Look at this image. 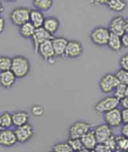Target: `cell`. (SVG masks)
<instances>
[{
  "label": "cell",
  "instance_id": "obj_15",
  "mask_svg": "<svg viewBox=\"0 0 128 152\" xmlns=\"http://www.w3.org/2000/svg\"><path fill=\"white\" fill-rule=\"evenodd\" d=\"M68 42L69 41L64 37H55L52 39V43L56 57L65 56Z\"/></svg>",
  "mask_w": 128,
  "mask_h": 152
},
{
  "label": "cell",
  "instance_id": "obj_40",
  "mask_svg": "<svg viewBox=\"0 0 128 152\" xmlns=\"http://www.w3.org/2000/svg\"><path fill=\"white\" fill-rule=\"evenodd\" d=\"M4 8L3 7V5L2 4V3L0 1V15H1L3 12H4Z\"/></svg>",
  "mask_w": 128,
  "mask_h": 152
},
{
  "label": "cell",
  "instance_id": "obj_33",
  "mask_svg": "<svg viewBox=\"0 0 128 152\" xmlns=\"http://www.w3.org/2000/svg\"><path fill=\"white\" fill-rule=\"evenodd\" d=\"M119 65L121 69L128 71V53L121 57L119 60Z\"/></svg>",
  "mask_w": 128,
  "mask_h": 152
},
{
  "label": "cell",
  "instance_id": "obj_39",
  "mask_svg": "<svg viewBox=\"0 0 128 152\" xmlns=\"http://www.w3.org/2000/svg\"><path fill=\"white\" fill-rule=\"evenodd\" d=\"M5 28V20L3 17L0 16V34H1L4 30Z\"/></svg>",
  "mask_w": 128,
  "mask_h": 152
},
{
  "label": "cell",
  "instance_id": "obj_21",
  "mask_svg": "<svg viewBox=\"0 0 128 152\" xmlns=\"http://www.w3.org/2000/svg\"><path fill=\"white\" fill-rule=\"evenodd\" d=\"M36 28L29 21L21 26L19 28V33L21 37L25 39L32 38Z\"/></svg>",
  "mask_w": 128,
  "mask_h": 152
},
{
  "label": "cell",
  "instance_id": "obj_17",
  "mask_svg": "<svg viewBox=\"0 0 128 152\" xmlns=\"http://www.w3.org/2000/svg\"><path fill=\"white\" fill-rule=\"evenodd\" d=\"M16 80V76L11 70L0 72V86L3 88H11L15 85Z\"/></svg>",
  "mask_w": 128,
  "mask_h": 152
},
{
  "label": "cell",
  "instance_id": "obj_19",
  "mask_svg": "<svg viewBox=\"0 0 128 152\" xmlns=\"http://www.w3.org/2000/svg\"><path fill=\"white\" fill-rule=\"evenodd\" d=\"M12 118L13 126L17 128L29 124L30 115L25 111L18 110L12 113Z\"/></svg>",
  "mask_w": 128,
  "mask_h": 152
},
{
  "label": "cell",
  "instance_id": "obj_11",
  "mask_svg": "<svg viewBox=\"0 0 128 152\" xmlns=\"http://www.w3.org/2000/svg\"><path fill=\"white\" fill-rule=\"evenodd\" d=\"M38 54L43 60L49 63H55V53L53 49L52 40L46 41L39 46L38 49Z\"/></svg>",
  "mask_w": 128,
  "mask_h": 152
},
{
  "label": "cell",
  "instance_id": "obj_35",
  "mask_svg": "<svg viewBox=\"0 0 128 152\" xmlns=\"http://www.w3.org/2000/svg\"><path fill=\"white\" fill-rule=\"evenodd\" d=\"M122 120L123 124H128V109H123L121 110Z\"/></svg>",
  "mask_w": 128,
  "mask_h": 152
},
{
  "label": "cell",
  "instance_id": "obj_30",
  "mask_svg": "<svg viewBox=\"0 0 128 152\" xmlns=\"http://www.w3.org/2000/svg\"><path fill=\"white\" fill-rule=\"evenodd\" d=\"M68 143L71 147L73 151L74 152H78L81 149L84 148L82 142L81 141V139L69 138L68 140Z\"/></svg>",
  "mask_w": 128,
  "mask_h": 152
},
{
  "label": "cell",
  "instance_id": "obj_28",
  "mask_svg": "<svg viewBox=\"0 0 128 152\" xmlns=\"http://www.w3.org/2000/svg\"><path fill=\"white\" fill-rule=\"evenodd\" d=\"M12 58L8 56H0V72L11 70Z\"/></svg>",
  "mask_w": 128,
  "mask_h": 152
},
{
  "label": "cell",
  "instance_id": "obj_32",
  "mask_svg": "<svg viewBox=\"0 0 128 152\" xmlns=\"http://www.w3.org/2000/svg\"><path fill=\"white\" fill-rule=\"evenodd\" d=\"M44 112L45 111L44 108L39 104L34 105L31 108V113L32 115L35 117H41L44 115Z\"/></svg>",
  "mask_w": 128,
  "mask_h": 152
},
{
  "label": "cell",
  "instance_id": "obj_3",
  "mask_svg": "<svg viewBox=\"0 0 128 152\" xmlns=\"http://www.w3.org/2000/svg\"><path fill=\"white\" fill-rule=\"evenodd\" d=\"M31 10L25 7H18L11 11L9 15L11 23L15 26L20 27L30 21Z\"/></svg>",
  "mask_w": 128,
  "mask_h": 152
},
{
  "label": "cell",
  "instance_id": "obj_7",
  "mask_svg": "<svg viewBox=\"0 0 128 152\" xmlns=\"http://www.w3.org/2000/svg\"><path fill=\"white\" fill-rule=\"evenodd\" d=\"M15 133L18 140V143L24 144L33 138L34 135V128L30 124L17 127L15 128Z\"/></svg>",
  "mask_w": 128,
  "mask_h": 152
},
{
  "label": "cell",
  "instance_id": "obj_34",
  "mask_svg": "<svg viewBox=\"0 0 128 152\" xmlns=\"http://www.w3.org/2000/svg\"><path fill=\"white\" fill-rule=\"evenodd\" d=\"M95 150L97 152H111L109 149L104 143H97Z\"/></svg>",
  "mask_w": 128,
  "mask_h": 152
},
{
  "label": "cell",
  "instance_id": "obj_26",
  "mask_svg": "<svg viewBox=\"0 0 128 152\" xmlns=\"http://www.w3.org/2000/svg\"><path fill=\"white\" fill-rule=\"evenodd\" d=\"M113 96L120 101L121 99L128 96V86L119 84L113 91Z\"/></svg>",
  "mask_w": 128,
  "mask_h": 152
},
{
  "label": "cell",
  "instance_id": "obj_23",
  "mask_svg": "<svg viewBox=\"0 0 128 152\" xmlns=\"http://www.w3.org/2000/svg\"><path fill=\"white\" fill-rule=\"evenodd\" d=\"M12 126H13L12 114L5 112L0 115V128L1 130L10 129Z\"/></svg>",
  "mask_w": 128,
  "mask_h": 152
},
{
  "label": "cell",
  "instance_id": "obj_6",
  "mask_svg": "<svg viewBox=\"0 0 128 152\" xmlns=\"http://www.w3.org/2000/svg\"><path fill=\"white\" fill-rule=\"evenodd\" d=\"M119 84L120 82L115 74L108 73L101 78L99 82V86L104 93L108 94L114 91Z\"/></svg>",
  "mask_w": 128,
  "mask_h": 152
},
{
  "label": "cell",
  "instance_id": "obj_25",
  "mask_svg": "<svg viewBox=\"0 0 128 152\" xmlns=\"http://www.w3.org/2000/svg\"><path fill=\"white\" fill-rule=\"evenodd\" d=\"M53 4L52 0H34L33 1V5L35 10L43 11H47L51 8Z\"/></svg>",
  "mask_w": 128,
  "mask_h": 152
},
{
  "label": "cell",
  "instance_id": "obj_29",
  "mask_svg": "<svg viewBox=\"0 0 128 152\" xmlns=\"http://www.w3.org/2000/svg\"><path fill=\"white\" fill-rule=\"evenodd\" d=\"M52 150L55 152H73L68 142H60L53 145Z\"/></svg>",
  "mask_w": 128,
  "mask_h": 152
},
{
  "label": "cell",
  "instance_id": "obj_20",
  "mask_svg": "<svg viewBox=\"0 0 128 152\" xmlns=\"http://www.w3.org/2000/svg\"><path fill=\"white\" fill-rule=\"evenodd\" d=\"M44 20V15L42 11L35 9L31 10L30 15V22L36 29L43 27Z\"/></svg>",
  "mask_w": 128,
  "mask_h": 152
},
{
  "label": "cell",
  "instance_id": "obj_9",
  "mask_svg": "<svg viewBox=\"0 0 128 152\" xmlns=\"http://www.w3.org/2000/svg\"><path fill=\"white\" fill-rule=\"evenodd\" d=\"M103 120L111 128L119 127L123 124L121 110L117 108L103 114Z\"/></svg>",
  "mask_w": 128,
  "mask_h": 152
},
{
  "label": "cell",
  "instance_id": "obj_1",
  "mask_svg": "<svg viewBox=\"0 0 128 152\" xmlns=\"http://www.w3.org/2000/svg\"><path fill=\"white\" fill-rule=\"evenodd\" d=\"M31 69L30 61L28 58L18 55L12 58V65L11 71L16 76V78H25Z\"/></svg>",
  "mask_w": 128,
  "mask_h": 152
},
{
  "label": "cell",
  "instance_id": "obj_42",
  "mask_svg": "<svg viewBox=\"0 0 128 152\" xmlns=\"http://www.w3.org/2000/svg\"><path fill=\"white\" fill-rule=\"evenodd\" d=\"M89 152H97L96 150H91V151H90Z\"/></svg>",
  "mask_w": 128,
  "mask_h": 152
},
{
  "label": "cell",
  "instance_id": "obj_36",
  "mask_svg": "<svg viewBox=\"0 0 128 152\" xmlns=\"http://www.w3.org/2000/svg\"><path fill=\"white\" fill-rule=\"evenodd\" d=\"M121 135L128 138V124H123L121 128Z\"/></svg>",
  "mask_w": 128,
  "mask_h": 152
},
{
  "label": "cell",
  "instance_id": "obj_8",
  "mask_svg": "<svg viewBox=\"0 0 128 152\" xmlns=\"http://www.w3.org/2000/svg\"><path fill=\"white\" fill-rule=\"evenodd\" d=\"M54 38V36L46 31L43 27L37 28L31 38L34 53L36 55L38 54V49L41 45L45 42L46 41L52 40Z\"/></svg>",
  "mask_w": 128,
  "mask_h": 152
},
{
  "label": "cell",
  "instance_id": "obj_24",
  "mask_svg": "<svg viewBox=\"0 0 128 152\" xmlns=\"http://www.w3.org/2000/svg\"><path fill=\"white\" fill-rule=\"evenodd\" d=\"M106 5L110 10L116 12L123 11L127 7L126 2L123 0H108Z\"/></svg>",
  "mask_w": 128,
  "mask_h": 152
},
{
  "label": "cell",
  "instance_id": "obj_5",
  "mask_svg": "<svg viewBox=\"0 0 128 152\" xmlns=\"http://www.w3.org/2000/svg\"><path fill=\"white\" fill-rule=\"evenodd\" d=\"M92 125L84 121H76L69 128V135L70 138L81 139L86 133L91 130Z\"/></svg>",
  "mask_w": 128,
  "mask_h": 152
},
{
  "label": "cell",
  "instance_id": "obj_4",
  "mask_svg": "<svg viewBox=\"0 0 128 152\" xmlns=\"http://www.w3.org/2000/svg\"><path fill=\"white\" fill-rule=\"evenodd\" d=\"M119 106V100L112 96H107L99 101L94 107L95 112L98 114H104L109 111L118 108Z\"/></svg>",
  "mask_w": 128,
  "mask_h": 152
},
{
  "label": "cell",
  "instance_id": "obj_44",
  "mask_svg": "<svg viewBox=\"0 0 128 152\" xmlns=\"http://www.w3.org/2000/svg\"><path fill=\"white\" fill-rule=\"evenodd\" d=\"M123 152H128V151H123Z\"/></svg>",
  "mask_w": 128,
  "mask_h": 152
},
{
  "label": "cell",
  "instance_id": "obj_37",
  "mask_svg": "<svg viewBox=\"0 0 128 152\" xmlns=\"http://www.w3.org/2000/svg\"><path fill=\"white\" fill-rule=\"evenodd\" d=\"M122 46L124 48H128V34H124L123 36L121 37Z\"/></svg>",
  "mask_w": 128,
  "mask_h": 152
},
{
  "label": "cell",
  "instance_id": "obj_18",
  "mask_svg": "<svg viewBox=\"0 0 128 152\" xmlns=\"http://www.w3.org/2000/svg\"><path fill=\"white\" fill-rule=\"evenodd\" d=\"M84 148L91 151L95 150L97 145V142L93 130H91L81 138Z\"/></svg>",
  "mask_w": 128,
  "mask_h": 152
},
{
  "label": "cell",
  "instance_id": "obj_12",
  "mask_svg": "<svg viewBox=\"0 0 128 152\" xmlns=\"http://www.w3.org/2000/svg\"><path fill=\"white\" fill-rule=\"evenodd\" d=\"M93 132L95 133L98 143H104L114 135L112 128L106 124H103L96 126Z\"/></svg>",
  "mask_w": 128,
  "mask_h": 152
},
{
  "label": "cell",
  "instance_id": "obj_16",
  "mask_svg": "<svg viewBox=\"0 0 128 152\" xmlns=\"http://www.w3.org/2000/svg\"><path fill=\"white\" fill-rule=\"evenodd\" d=\"M60 21L55 16H48L45 18L43 28L49 34L54 36V34L59 30Z\"/></svg>",
  "mask_w": 128,
  "mask_h": 152
},
{
  "label": "cell",
  "instance_id": "obj_45",
  "mask_svg": "<svg viewBox=\"0 0 128 152\" xmlns=\"http://www.w3.org/2000/svg\"><path fill=\"white\" fill-rule=\"evenodd\" d=\"M0 130H1V128H0Z\"/></svg>",
  "mask_w": 128,
  "mask_h": 152
},
{
  "label": "cell",
  "instance_id": "obj_31",
  "mask_svg": "<svg viewBox=\"0 0 128 152\" xmlns=\"http://www.w3.org/2000/svg\"><path fill=\"white\" fill-rule=\"evenodd\" d=\"M121 84L128 86V71L120 69L115 73Z\"/></svg>",
  "mask_w": 128,
  "mask_h": 152
},
{
  "label": "cell",
  "instance_id": "obj_22",
  "mask_svg": "<svg viewBox=\"0 0 128 152\" xmlns=\"http://www.w3.org/2000/svg\"><path fill=\"white\" fill-rule=\"evenodd\" d=\"M107 45L108 46L109 48L114 52L119 51L122 47H123L122 46L121 37L118 36V35L111 33Z\"/></svg>",
  "mask_w": 128,
  "mask_h": 152
},
{
  "label": "cell",
  "instance_id": "obj_14",
  "mask_svg": "<svg viewBox=\"0 0 128 152\" xmlns=\"http://www.w3.org/2000/svg\"><path fill=\"white\" fill-rule=\"evenodd\" d=\"M83 52V45L79 42L75 40L69 41L66 51L65 53V56L68 58H77L81 56Z\"/></svg>",
  "mask_w": 128,
  "mask_h": 152
},
{
  "label": "cell",
  "instance_id": "obj_27",
  "mask_svg": "<svg viewBox=\"0 0 128 152\" xmlns=\"http://www.w3.org/2000/svg\"><path fill=\"white\" fill-rule=\"evenodd\" d=\"M116 145H117V151L123 152L128 151V138L121 135L116 136Z\"/></svg>",
  "mask_w": 128,
  "mask_h": 152
},
{
  "label": "cell",
  "instance_id": "obj_41",
  "mask_svg": "<svg viewBox=\"0 0 128 152\" xmlns=\"http://www.w3.org/2000/svg\"><path fill=\"white\" fill-rule=\"evenodd\" d=\"M125 33L128 34V20H127L126 26V30H125Z\"/></svg>",
  "mask_w": 128,
  "mask_h": 152
},
{
  "label": "cell",
  "instance_id": "obj_2",
  "mask_svg": "<svg viewBox=\"0 0 128 152\" xmlns=\"http://www.w3.org/2000/svg\"><path fill=\"white\" fill-rule=\"evenodd\" d=\"M111 33L108 28L97 26L91 31L89 37L91 42L95 45L100 46L108 45Z\"/></svg>",
  "mask_w": 128,
  "mask_h": 152
},
{
  "label": "cell",
  "instance_id": "obj_43",
  "mask_svg": "<svg viewBox=\"0 0 128 152\" xmlns=\"http://www.w3.org/2000/svg\"><path fill=\"white\" fill-rule=\"evenodd\" d=\"M49 152H55V151H53V150H51V151H49Z\"/></svg>",
  "mask_w": 128,
  "mask_h": 152
},
{
  "label": "cell",
  "instance_id": "obj_38",
  "mask_svg": "<svg viewBox=\"0 0 128 152\" xmlns=\"http://www.w3.org/2000/svg\"><path fill=\"white\" fill-rule=\"evenodd\" d=\"M119 106L123 109H128V96L121 99L119 101Z\"/></svg>",
  "mask_w": 128,
  "mask_h": 152
},
{
  "label": "cell",
  "instance_id": "obj_10",
  "mask_svg": "<svg viewBox=\"0 0 128 152\" xmlns=\"http://www.w3.org/2000/svg\"><path fill=\"white\" fill-rule=\"evenodd\" d=\"M127 20L122 16H117L114 17L111 20L109 25V30L111 34L121 37L125 34V30Z\"/></svg>",
  "mask_w": 128,
  "mask_h": 152
},
{
  "label": "cell",
  "instance_id": "obj_13",
  "mask_svg": "<svg viewBox=\"0 0 128 152\" xmlns=\"http://www.w3.org/2000/svg\"><path fill=\"white\" fill-rule=\"evenodd\" d=\"M18 143L15 130L6 129L0 130V146L4 148H10Z\"/></svg>",
  "mask_w": 128,
  "mask_h": 152
}]
</instances>
